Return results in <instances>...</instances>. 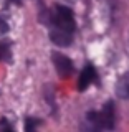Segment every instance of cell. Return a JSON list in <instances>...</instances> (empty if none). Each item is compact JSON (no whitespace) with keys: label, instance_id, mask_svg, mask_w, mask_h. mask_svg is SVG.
I'll return each instance as SVG.
<instances>
[{"label":"cell","instance_id":"obj_1","mask_svg":"<svg viewBox=\"0 0 129 132\" xmlns=\"http://www.w3.org/2000/svg\"><path fill=\"white\" fill-rule=\"evenodd\" d=\"M74 18L68 7L56 5L50 13V38L58 46H68L73 41Z\"/></svg>","mask_w":129,"mask_h":132},{"label":"cell","instance_id":"obj_9","mask_svg":"<svg viewBox=\"0 0 129 132\" xmlns=\"http://www.w3.org/2000/svg\"><path fill=\"white\" fill-rule=\"evenodd\" d=\"M3 132H13L12 129H8V127H5V129H3Z\"/></svg>","mask_w":129,"mask_h":132},{"label":"cell","instance_id":"obj_4","mask_svg":"<svg viewBox=\"0 0 129 132\" xmlns=\"http://www.w3.org/2000/svg\"><path fill=\"white\" fill-rule=\"evenodd\" d=\"M94 79H96V69L93 68L91 64H88L85 69H83L81 76H80V81H78V88H80L81 91H85L88 86L93 82Z\"/></svg>","mask_w":129,"mask_h":132},{"label":"cell","instance_id":"obj_3","mask_svg":"<svg viewBox=\"0 0 129 132\" xmlns=\"http://www.w3.org/2000/svg\"><path fill=\"white\" fill-rule=\"evenodd\" d=\"M53 63H55V68H56V71L61 78H68L74 69L71 60H70L68 56L61 55V53H55V55H53Z\"/></svg>","mask_w":129,"mask_h":132},{"label":"cell","instance_id":"obj_6","mask_svg":"<svg viewBox=\"0 0 129 132\" xmlns=\"http://www.w3.org/2000/svg\"><path fill=\"white\" fill-rule=\"evenodd\" d=\"M8 56H10V50H8V45L0 43V61H2V60H8Z\"/></svg>","mask_w":129,"mask_h":132},{"label":"cell","instance_id":"obj_8","mask_svg":"<svg viewBox=\"0 0 129 132\" xmlns=\"http://www.w3.org/2000/svg\"><path fill=\"white\" fill-rule=\"evenodd\" d=\"M8 31V23L3 18H0V35H5Z\"/></svg>","mask_w":129,"mask_h":132},{"label":"cell","instance_id":"obj_5","mask_svg":"<svg viewBox=\"0 0 129 132\" xmlns=\"http://www.w3.org/2000/svg\"><path fill=\"white\" fill-rule=\"evenodd\" d=\"M116 94L121 99H129V71L124 73L116 82Z\"/></svg>","mask_w":129,"mask_h":132},{"label":"cell","instance_id":"obj_7","mask_svg":"<svg viewBox=\"0 0 129 132\" xmlns=\"http://www.w3.org/2000/svg\"><path fill=\"white\" fill-rule=\"evenodd\" d=\"M35 124H38V121H35V119H27V122H25L27 132H35Z\"/></svg>","mask_w":129,"mask_h":132},{"label":"cell","instance_id":"obj_2","mask_svg":"<svg viewBox=\"0 0 129 132\" xmlns=\"http://www.w3.org/2000/svg\"><path fill=\"white\" fill-rule=\"evenodd\" d=\"M86 126L91 132H104L114 127V106L106 102L101 111H91L86 116Z\"/></svg>","mask_w":129,"mask_h":132}]
</instances>
